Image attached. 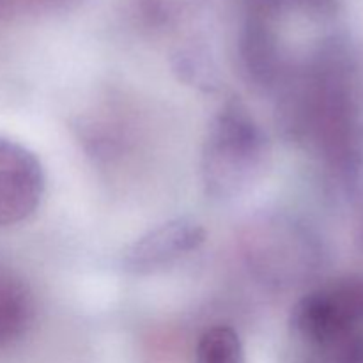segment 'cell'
I'll return each mask as SVG.
<instances>
[{
    "label": "cell",
    "mask_w": 363,
    "mask_h": 363,
    "mask_svg": "<svg viewBox=\"0 0 363 363\" xmlns=\"http://www.w3.org/2000/svg\"><path fill=\"white\" fill-rule=\"evenodd\" d=\"M286 140L326 183L351 194L363 181V82L342 35L332 34L293 64L275 92Z\"/></svg>",
    "instance_id": "1"
},
{
    "label": "cell",
    "mask_w": 363,
    "mask_h": 363,
    "mask_svg": "<svg viewBox=\"0 0 363 363\" xmlns=\"http://www.w3.org/2000/svg\"><path fill=\"white\" fill-rule=\"evenodd\" d=\"M269 142L254 113L238 99L220 106L201 152V179L209 197L227 201L245 194L264 172Z\"/></svg>",
    "instance_id": "2"
},
{
    "label": "cell",
    "mask_w": 363,
    "mask_h": 363,
    "mask_svg": "<svg viewBox=\"0 0 363 363\" xmlns=\"http://www.w3.org/2000/svg\"><path fill=\"white\" fill-rule=\"evenodd\" d=\"M240 250L252 275L273 289H291L319 272L323 248L305 223L286 215L252 220L240 238Z\"/></svg>",
    "instance_id": "3"
},
{
    "label": "cell",
    "mask_w": 363,
    "mask_h": 363,
    "mask_svg": "<svg viewBox=\"0 0 363 363\" xmlns=\"http://www.w3.org/2000/svg\"><path fill=\"white\" fill-rule=\"evenodd\" d=\"M294 350H325L363 337V272L308 289L289 315Z\"/></svg>",
    "instance_id": "4"
},
{
    "label": "cell",
    "mask_w": 363,
    "mask_h": 363,
    "mask_svg": "<svg viewBox=\"0 0 363 363\" xmlns=\"http://www.w3.org/2000/svg\"><path fill=\"white\" fill-rule=\"evenodd\" d=\"M45 184L38 156L18 142L0 137V227L30 218L41 204Z\"/></svg>",
    "instance_id": "5"
},
{
    "label": "cell",
    "mask_w": 363,
    "mask_h": 363,
    "mask_svg": "<svg viewBox=\"0 0 363 363\" xmlns=\"http://www.w3.org/2000/svg\"><path fill=\"white\" fill-rule=\"evenodd\" d=\"M204 241L206 230L197 222L170 220L138 238L124 254V266L137 275L162 272L197 252Z\"/></svg>",
    "instance_id": "6"
},
{
    "label": "cell",
    "mask_w": 363,
    "mask_h": 363,
    "mask_svg": "<svg viewBox=\"0 0 363 363\" xmlns=\"http://www.w3.org/2000/svg\"><path fill=\"white\" fill-rule=\"evenodd\" d=\"M34 318V300L25 280L0 264V350L27 333Z\"/></svg>",
    "instance_id": "7"
},
{
    "label": "cell",
    "mask_w": 363,
    "mask_h": 363,
    "mask_svg": "<svg viewBox=\"0 0 363 363\" xmlns=\"http://www.w3.org/2000/svg\"><path fill=\"white\" fill-rule=\"evenodd\" d=\"M195 363H247L240 335L230 326H211L201 335Z\"/></svg>",
    "instance_id": "8"
},
{
    "label": "cell",
    "mask_w": 363,
    "mask_h": 363,
    "mask_svg": "<svg viewBox=\"0 0 363 363\" xmlns=\"http://www.w3.org/2000/svg\"><path fill=\"white\" fill-rule=\"evenodd\" d=\"M77 2L78 0H0V21L46 16L67 9Z\"/></svg>",
    "instance_id": "9"
}]
</instances>
